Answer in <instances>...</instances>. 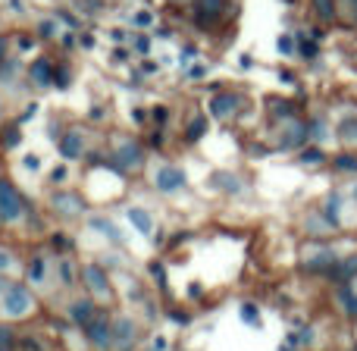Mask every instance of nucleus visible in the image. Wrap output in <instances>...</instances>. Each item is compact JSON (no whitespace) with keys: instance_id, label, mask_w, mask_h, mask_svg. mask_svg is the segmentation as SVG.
<instances>
[{"instance_id":"23","label":"nucleus","mask_w":357,"mask_h":351,"mask_svg":"<svg viewBox=\"0 0 357 351\" xmlns=\"http://www.w3.org/2000/svg\"><path fill=\"white\" fill-rule=\"evenodd\" d=\"M60 273H63V283H66V285H73V264H69V260H63Z\"/></svg>"},{"instance_id":"27","label":"nucleus","mask_w":357,"mask_h":351,"mask_svg":"<svg viewBox=\"0 0 357 351\" xmlns=\"http://www.w3.org/2000/svg\"><path fill=\"white\" fill-rule=\"evenodd\" d=\"M291 47H295V44H291V38L285 35L282 41H279V50H282V54H291Z\"/></svg>"},{"instance_id":"34","label":"nucleus","mask_w":357,"mask_h":351,"mask_svg":"<svg viewBox=\"0 0 357 351\" xmlns=\"http://www.w3.org/2000/svg\"><path fill=\"white\" fill-rule=\"evenodd\" d=\"M176 3H185V0H176Z\"/></svg>"},{"instance_id":"24","label":"nucleus","mask_w":357,"mask_h":351,"mask_svg":"<svg viewBox=\"0 0 357 351\" xmlns=\"http://www.w3.org/2000/svg\"><path fill=\"white\" fill-rule=\"evenodd\" d=\"M154 22V16H151L148 10H142V13H135V25H151Z\"/></svg>"},{"instance_id":"13","label":"nucleus","mask_w":357,"mask_h":351,"mask_svg":"<svg viewBox=\"0 0 357 351\" xmlns=\"http://www.w3.org/2000/svg\"><path fill=\"white\" fill-rule=\"evenodd\" d=\"M126 216L132 220V226L138 229V232H154V220H151V214H144V210H138V207H129L126 210Z\"/></svg>"},{"instance_id":"17","label":"nucleus","mask_w":357,"mask_h":351,"mask_svg":"<svg viewBox=\"0 0 357 351\" xmlns=\"http://www.w3.org/2000/svg\"><path fill=\"white\" fill-rule=\"evenodd\" d=\"M91 229H100V232H104L107 239H119V229L113 226L110 220H100V216H98V220H91Z\"/></svg>"},{"instance_id":"33","label":"nucleus","mask_w":357,"mask_h":351,"mask_svg":"<svg viewBox=\"0 0 357 351\" xmlns=\"http://www.w3.org/2000/svg\"><path fill=\"white\" fill-rule=\"evenodd\" d=\"M345 3H348V6H351V10H354V22H357V0H345Z\"/></svg>"},{"instance_id":"26","label":"nucleus","mask_w":357,"mask_h":351,"mask_svg":"<svg viewBox=\"0 0 357 351\" xmlns=\"http://www.w3.org/2000/svg\"><path fill=\"white\" fill-rule=\"evenodd\" d=\"M16 138H19V132H16V126H13V129H6L3 144H6V148H13V144H16Z\"/></svg>"},{"instance_id":"5","label":"nucleus","mask_w":357,"mask_h":351,"mask_svg":"<svg viewBox=\"0 0 357 351\" xmlns=\"http://www.w3.org/2000/svg\"><path fill=\"white\" fill-rule=\"evenodd\" d=\"M154 182H157V188L163 191V195H173V191H178V188H185V173L178 167H160L157 170V176H154Z\"/></svg>"},{"instance_id":"18","label":"nucleus","mask_w":357,"mask_h":351,"mask_svg":"<svg viewBox=\"0 0 357 351\" xmlns=\"http://www.w3.org/2000/svg\"><path fill=\"white\" fill-rule=\"evenodd\" d=\"M216 185H222L226 191H238V188H241L238 179H235L232 173H220V176H216Z\"/></svg>"},{"instance_id":"1","label":"nucleus","mask_w":357,"mask_h":351,"mask_svg":"<svg viewBox=\"0 0 357 351\" xmlns=\"http://www.w3.org/2000/svg\"><path fill=\"white\" fill-rule=\"evenodd\" d=\"M0 304H3V314L10 317V320H22V317H29L31 311H35V298H31V292L19 283H13L10 289L3 292Z\"/></svg>"},{"instance_id":"4","label":"nucleus","mask_w":357,"mask_h":351,"mask_svg":"<svg viewBox=\"0 0 357 351\" xmlns=\"http://www.w3.org/2000/svg\"><path fill=\"white\" fill-rule=\"evenodd\" d=\"M82 279H85V285L94 292V298H100V301H107V298L113 295V289H110V283H107V273L100 270V267H94V264H88L85 270H82Z\"/></svg>"},{"instance_id":"25","label":"nucleus","mask_w":357,"mask_h":351,"mask_svg":"<svg viewBox=\"0 0 357 351\" xmlns=\"http://www.w3.org/2000/svg\"><path fill=\"white\" fill-rule=\"evenodd\" d=\"M10 267H13L10 251H3V248H0V273H3V270H10Z\"/></svg>"},{"instance_id":"31","label":"nucleus","mask_w":357,"mask_h":351,"mask_svg":"<svg viewBox=\"0 0 357 351\" xmlns=\"http://www.w3.org/2000/svg\"><path fill=\"white\" fill-rule=\"evenodd\" d=\"M41 35H54V22H41Z\"/></svg>"},{"instance_id":"16","label":"nucleus","mask_w":357,"mask_h":351,"mask_svg":"<svg viewBox=\"0 0 357 351\" xmlns=\"http://www.w3.org/2000/svg\"><path fill=\"white\" fill-rule=\"evenodd\" d=\"M29 276H31V283H44V276H47V264H44V257H35V260H31Z\"/></svg>"},{"instance_id":"28","label":"nucleus","mask_w":357,"mask_h":351,"mask_svg":"<svg viewBox=\"0 0 357 351\" xmlns=\"http://www.w3.org/2000/svg\"><path fill=\"white\" fill-rule=\"evenodd\" d=\"M135 47H138V50H142V54H148L151 41H148V38H138V41H135Z\"/></svg>"},{"instance_id":"14","label":"nucleus","mask_w":357,"mask_h":351,"mask_svg":"<svg viewBox=\"0 0 357 351\" xmlns=\"http://www.w3.org/2000/svg\"><path fill=\"white\" fill-rule=\"evenodd\" d=\"M94 314H98V311H94L91 301H75L73 308H69V317H73L75 323H82V327H85L88 320H94Z\"/></svg>"},{"instance_id":"8","label":"nucleus","mask_w":357,"mask_h":351,"mask_svg":"<svg viewBox=\"0 0 357 351\" xmlns=\"http://www.w3.org/2000/svg\"><path fill=\"white\" fill-rule=\"evenodd\" d=\"M222 3H226V0H197V3H195L197 25H216V22H220Z\"/></svg>"},{"instance_id":"9","label":"nucleus","mask_w":357,"mask_h":351,"mask_svg":"<svg viewBox=\"0 0 357 351\" xmlns=\"http://www.w3.org/2000/svg\"><path fill=\"white\" fill-rule=\"evenodd\" d=\"M142 144L138 142H123L116 148V163L119 167H126V170H132V167H138V163H142Z\"/></svg>"},{"instance_id":"32","label":"nucleus","mask_w":357,"mask_h":351,"mask_svg":"<svg viewBox=\"0 0 357 351\" xmlns=\"http://www.w3.org/2000/svg\"><path fill=\"white\" fill-rule=\"evenodd\" d=\"M10 289V283H6V279H0V298H3V292Z\"/></svg>"},{"instance_id":"10","label":"nucleus","mask_w":357,"mask_h":351,"mask_svg":"<svg viewBox=\"0 0 357 351\" xmlns=\"http://www.w3.org/2000/svg\"><path fill=\"white\" fill-rule=\"evenodd\" d=\"M82 151H85V138H82V132H66L60 142V154L66 157V160H79Z\"/></svg>"},{"instance_id":"15","label":"nucleus","mask_w":357,"mask_h":351,"mask_svg":"<svg viewBox=\"0 0 357 351\" xmlns=\"http://www.w3.org/2000/svg\"><path fill=\"white\" fill-rule=\"evenodd\" d=\"M314 10L320 19H335V0H314Z\"/></svg>"},{"instance_id":"11","label":"nucleus","mask_w":357,"mask_h":351,"mask_svg":"<svg viewBox=\"0 0 357 351\" xmlns=\"http://www.w3.org/2000/svg\"><path fill=\"white\" fill-rule=\"evenodd\" d=\"M29 75H31V82H35L38 88H47L50 82H54V66H50L47 60H35L31 63V69H29Z\"/></svg>"},{"instance_id":"22","label":"nucleus","mask_w":357,"mask_h":351,"mask_svg":"<svg viewBox=\"0 0 357 351\" xmlns=\"http://www.w3.org/2000/svg\"><path fill=\"white\" fill-rule=\"evenodd\" d=\"M241 320L257 323V311H254V304H245V308H241Z\"/></svg>"},{"instance_id":"29","label":"nucleus","mask_w":357,"mask_h":351,"mask_svg":"<svg viewBox=\"0 0 357 351\" xmlns=\"http://www.w3.org/2000/svg\"><path fill=\"white\" fill-rule=\"evenodd\" d=\"M188 73H191V79H201V75H204V73H207V69H204V66H191V69H188Z\"/></svg>"},{"instance_id":"20","label":"nucleus","mask_w":357,"mask_h":351,"mask_svg":"<svg viewBox=\"0 0 357 351\" xmlns=\"http://www.w3.org/2000/svg\"><path fill=\"white\" fill-rule=\"evenodd\" d=\"M0 348H16V339H13V333L6 327H0Z\"/></svg>"},{"instance_id":"30","label":"nucleus","mask_w":357,"mask_h":351,"mask_svg":"<svg viewBox=\"0 0 357 351\" xmlns=\"http://www.w3.org/2000/svg\"><path fill=\"white\" fill-rule=\"evenodd\" d=\"M25 167H29V170H38V157L29 154V157H25Z\"/></svg>"},{"instance_id":"12","label":"nucleus","mask_w":357,"mask_h":351,"mask_svg":"<svg viewBox=\"0 0 357 351\" xmlns=\"http://www.w3.org/2000/svg\"><path fill=\"white\" fill-rule=\"evenodd\" d=\"M54 207L60 210V214H73V216H79L82 210H85V204H82V197H79V195H56V197H54Z\"/></svg>"},{"instance_id":"21","label":"nucleus","mask_w":357,"mask_h":351,"mask_svg":"<svg viewBox=\"0 0 357 351\" xmlns=\"http://www.w3.org/2000/svg\"><path fill=\"white\" fill-rule=\"evenodd\" d=\"M204 135V119H195V123L188 126V138L195 142V138H201Z\"/></svg>"},{"instance_id":"2","label":"nucleus","mask_w":357,"mask_h":351,"mask_svg":"<svg viewBox=\"0 0 357 351\" xmlns=\"http://www.w3.org/2000/svg\"><path fill=\"white\" fill-rule=\"evenodd\" d=\"M22 216H25L22 195L16 191L13 182H3V179H0V220L16 223V220H22Z\"/></svg>"},{"instance_id":"6","label":"nucleus","mask_w":357,"mask_h":351,"mask_svg":"<svg viewBox=\"0 0 357 351\" xmlns=\"http://www.w3.org/2000/svg\"><path fill=\"white\" fill-rule=\"evenodd\" d=\"M135 339H138L135 320H129V317H119V320L113 323V345H116L119 351H132Z\"/></svg>"},{"instance_id":"3","label":"nucleus","mask_w":357,"mask_h":351,"mask_svg":"<svg viewBox=\"0 0 357 351\" xmlns=\"http://www.w3.org/2000/svg\"><path fill=\"white\" fill-rule=\"evenodd\" d=\"M85 329H88V339H91L98 348H110L113 345V327H110V320L104 317V311H98L94 320L85 323Z\"/></svg>"},{"instance_id":"7","label":"nucleus","mask_w":357,"mask_h":351,"mask_svg":"<svg viewBox=\"0 0 357 351\" xmlns=\"http://www.w3.org/2000/svg\"><path fill=\"white\" fill-rule=\"evenodd\" d=\"M238 107H241V98H238V94H232V91H222V94H216V98L210 100V113H213L216 119L235 117V113H238Z\"/></svg>"},{"instance_id":"19","label":"nucleus","mask_w":357,"mask_h":351,"mask_svg":"<svg viewBox=\"0 0 357 351\" xmlns=\"http://www.w3.org/2000/svg\"><path fill=\"white\" fill-rule=\"evenodd\" d=\"M16 351H44V345H41V342H31V339H19Z\"/></svg>"}]
</instances>
